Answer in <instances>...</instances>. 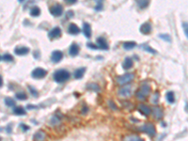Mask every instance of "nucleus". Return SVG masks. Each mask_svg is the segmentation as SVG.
I'll return each instance as SVG.
<instances>
[{
	"label": "nucleus",
	"instance_id": "nucleus-1",
	"mask_svg": "<svg viewBox=\"0 0 188 141\" xmlns=\"http://www.w3.org/2000/svg\"><path fill=\"white\" fill-rule=\"evenodd\" d=\"M150 85L148 82H143L141 86L139 87V88L136 92V97L140 101H145L147 99V97L149 96V94L150 92Z\"/></svg>",
	"mask_w": 188,
	"mask_h": 141
},
{
	"label": "nucleus",
	"instance_id": "nucleus-2",
	"mask_svg": "<svg viewBox=\"0 0 188 141\" xmlns=\"http://www.w3.org/2000/svg\"><path fill=\"white\" fill-rule=\"evenodd\" d=\"M70 76V72L67 70H64V69H60V70H57L54 72L53 74V78L55 82L57 83H63V82H66L67 80H69Z\"/></svg>",
	"mask_w": 188,
	"mask_h": 141
},
{
	"label": "nucleus",
	"instance_id": "nucleus-3",
	"mask_svg": "<svg viewBox=\"0 0 188 141\" xmlns=\"http://www.w3.org/2000/svg\"><path fill=\"white\" fill-rule=\"evenodd\" d=\"M134 79H135V74H125L123 75L118 76L116 78V81L119 85L125 86V85H128L129 83H131Z\"/></svg>",
	"mask_w": 188,
	"mask_h": 141
},
{
	"label": "nucleus",
	"instance_id": "nucleus-4",
	"mask_svg": "<svg viewBox=\"0 0 188 141\" xmlns=\"http://www.w3.org/2000/svg\"><path fill=\"white\" fill-rule=\"evenodd\" d=\"M139 131H141L145 134H149L150 137H154L155 134H156V131H155V127L154 125L152 123H145L142 126H140L138 128Z\"/></svg>",
	"mask_w": 188,
	"mask_h": 141
},
{
	"label": "nucleus",
	"instance_id": "nucleus-5",
	"mask_svg": "<svg viewBox=\"0 0 188 141\" xmlns=\"http://www.w3.org/2000/svg\"><path fill=\"white\" fill-rule=\"evenodd\" d=\"M47 74V72L46 70H44V68H40L38 67L36 69H34L31 72V75L35 79H42V78H44Z\"/></svg>",
	"mask_w": 188,
	"mask_h": 141
},
{
	"label": "nucleus",
	"instance_id": "nucleus-6",
	"mask_svg": "<svg viewBox=\"0 0 188 141\" xmlns=\"http://www.w3.org/2000/svg\"><path fill=\"white\" fill-rule=\"evenodd\" d=\"M50 13L55 17H60L63 13V7L60 4H56L50 8Z\"/></svg>",
	"mask_w": 188,
	"mask_h": 141
},
{
	"label": "nucleus",
	"instance_id": "nucleus-7",
	"mask_svg": "<svg viewBox=\"0 0 188 141\" xmlns=\"http://www.w3.org/2000/svg\"><path fill=\"white\" fill-rule=\"evenodd\" d=\"M118 93H119V95L121 96V97H128L130 96L132 94V87L130 85H125L121 87L119 91H118Z\"/></svg>",
	"mask_w": 188,
	"mask_h": 141
},
{
	"label": "nucleus",
	"instance_id": "nucleus-8",
	"mask_svg": "<svg viewBox=\"0 0 188 141\" xmlns=\"http://www.w3.org/2000/svg\"><path fill=\"white\" fill-rule=\"evenodd\" d=\"M63 59V53L60 50H56L53 51L51 54V60L54 62V63H58L60 62Z\"/></svg>",
	"mask_w": 188,
	"mask_h": 141
},
{
	"label": "nucleus",
	"instance_id": "nucleus-9",
	"mask_svg": "<svg viewBox=\"0 0 188 141\" xmlns=\"http://www.w3.org/2000/svg\"><path fill=\"white\" fill-rule=\"evenodd\" d=\"M60 36H61V29L58 27L52 28L49 31V33H48V37H49V39H51V40L57 39V38H60Z\"/></svg>",
	"mask_w": 188,
	"mask_h": 141
},
{
	"label": "nucleus",
	"instance_id": "nucleus-10",
	"mask_svg": "<svg viewBox=\"0 0 188 141\" xmlns=\"http://www.w3.org/2000/svg\"><path fill=\"white\" fill-rule=\"evenodd\" d=\"M152 24L150 22H146V23L142 24L140 25V27H139V31L144 35H149L150 32H152Z\"/></svg>",
	"mask_w": 188,
	"mask_h": 141
},
{
	"label": "nucleus",
	"instance_id": "nucleus-11",
	"mask_svg": "<svg viewBox=\"0 0 188 141\" xmlns=\"http://www.w3.org/2000/svg\"><path fill=\"white\" fill-rule=\"evenodd\" d=\"M29 53V48L25 46H17L14 49V54L17 56H25Z\"/></svg>",
	"mask_w": 188,
	"mask_h": 141
},
{
	"label": "nucleus",
	"instance_id": "nucleus-12",
	"mask_svg": "<svg viewBox=\"0 0 188 141\" xmlns=\"http://www.w3.org/2000/svg\"><path fill=\"white\" fill-rule=\"evenodd\" d=\"M97 44H98V48L102 49V50H108L109 46L108 43H107L106 40L104 37H99L97 38Z\"/></svg>",
	"mask_w": 188,
	"mask_h": 141
},
{
	"label": "nucleus",
	"instance_id": "nucleus-13",
	"mask_svg": "<svg viewBox=\"0 0 188 141\" xmlns=\"http://www.w3.org/2000/svg\"><path fill=\"white\" fill-rule=\"evenodd\" d=\"M138 111L142 115H144V116H149V115L152 113V109H150L147 104L140 103L138 104Z\"/></svg>",
	"mask_w": 188,
	"mask_h": 141
},
{
	"label": "nucleus",
	"instance_id": "nucleus-14",
	"mask_svg": "<svg viewBox=\"0 0 188 141\" xmlns=\"http://www.w3.org/2000/svg\"><path fill=\"white\" fill-rule=\"evenodd\" d=\"M152 111V114H153V117L156 119H161L164 116L163 109L160 106H154Z\"/></svg>",
	"mask_w": 188,
	"mask_h": 141
},
{
	"label": "nucleus",
	"instance_id": "nucleus-15",
	"mask_svg": "<svg viewBox=\"0 0 188 141\" xmlns=\"http://www.w3.org/2000/svg\"><path fill=\"white\" fill-rule=\"evenodd\" d=\"M79 50H80L79 45L77 43H72L71 46H70L69 54H70V56H76L78 55V53H79Z\"/></svg>",
	"mask_w": 188,
	"mask_h": 141
},
{
	"label": "nucleus",
	"instance_id": "nucleus-16",
	"mask_svg": "<svg viewBox=\"0 0 188 141\" xmlns=\"http://www.w3.org/2000/svg\"><path fill=\"white\" fill-rule=\"evenodd\" d=\"M134 66V60L132 57H125L124 60H123V63H122V68L124 70H130L131 68Z\"/></svg>",
	"mask_w": 188,
	"mask_h": 141
},
{
	"label": "nucleus",
	"instance_id": "nucleus-17",
	"mask_svg": "<svg viewBox=\"0 0 188 141\" xmlns=\"http://www.w3.org/2000/svg\"><path fill=\"white\" fill-rule=\"evenodd\" d=\"M83 33H84L86 38L90 39V37H91V27H90V25L87 22H85L83 24Z\"/></svg>",
	"mask_w": 188,
	"mask_h": 141
},
{
	"label": "nucleus",
	"instance_id": "nucleus-18",
	"mask_svg": "<svg viewBox=\"0 0 188 141\" xmlns=\"http://www.w3.org/2000/svg\"><path fill=\"white\" fill-rule=\"evenodd\" d=\"M46 138V134L44 131H38L33 135L34 141H44Z\"/></svg>",
	"mask_w": 188,
	"mask_h": 141
},
{
	"label": "nucleus",
	"instance_id": "nucleus-19",
	"mask_svg": "<svg viewBox=\"0 0 188 141\" xmlns=\"http://www.w3.org/2000/svg\"><path fill=\"white\" fill-rule=\"evenodd\" d=\"M86 72V68L82 67V68H79V69H76L73 72V76L75 79H82L84 74Z\"/></svg>",
	"mask_w": 188,
	"mask_h": 141
},
{
	"label": "nucleus",
	"instance_id": "nucleus-20",
	"mask_svg": "<svg viewBox=\"0 0 188 141\" xmlns=\"http://www.w3.org/2000/svg\"><path fill=\"white\" fill-rule=\"evenodd\" d=\"M80 28L77 27L75 24H70V25L68 27V32L72 35H77L80 33Z\"/></svg>",
	"mask_w": 188,
	"mask_h": 141
},
{
	"label": "nucleus",
	"instance_id": "nucleus-21",
	"mask_svg": "<svg viewBox=\"0 0 188 141\" xmlns=\"http://www.w3.org/2000/svg\"><path fill=\"white\" fill-rule=\"evenodd\" d=\"M86 88L90 91H95V92H100L101 87L98 84L96 83H89V84L86 86Z\"/></svg>",
	"mask_w": 188,
	"mask_h": 141
},
{
	"label": "nucleus",
	"instance_id": "nucleus-22",
	"mask_svg": "<svg viewBox=\"0 0 188 141\" xmlns=\"http://www.w3.org/2000/svg\"><path fill=\"white\" fill-rule=\"evenodd\" d=\"M13 113L17 116H24L25 115V109L23 106H15L13 109Z\"/></svg>",
	"mask_w": 188,
	"mask_h": 141
},
{
	"label": "nucleus",
	"instance_id": "nucleus-23",
	"mask_svg": "<svg viewBox=\"0 0 188 141\" xmlns=\"http://www.w3.org/2000/svg\"><path fill=\"white\" fill-rule=\"evenodd\" d=\"M123 141H144V139L137 137L136 134H130V135H126L124 139H123Z\"/></svg>",
	"mask_w": 188,
	"mask_h": 141
},
{
	"label": "nucleus",
	"instance_id": "nucleus-24",
	"mask_svg": "<svg viewBox=\"0 0 188 141\" xmlns=\"http://www.w3.org/2000/svg\"><path fill=\"white\" fill-rule=\"evenodd\" d=\"M136 46V43H135V41H125V43H123V48L125 50H132L135 48Z\"/></svg>",
	"mask_w": 188,
	"mask_h": 141
},
{
	"label": "nucleus",
	"instance_id": "nucleus-25",
	"mask_svg": "<svg viewBox=\"0 0 188 141\" xmlns=\"http://www.w3.org/2000/svg\"><path fill=\"white\" fill-rule=\"evenodd\" d=\"M40 14H41V9H40L39 7L34 6V7L31 8V9H30V15H31V16L38 17V16H40Z\"/></svg>",
	"mask_w": 188,
	"mask_h": 141
},
{
	"label": "nucleus",
	"instance_id": "nucleus-26",
	"mask_svg": "<svg viewBox=\"0 0 188 141\" xmlns=\"http://www.w3.org/2000/svg\"><path fill=\"white\" fill-rule=\"evenodd\" d=\"M166 101H168V103H175V95L173 91H168L165 95Z\"/></svg>",
	"mask_w": 188,
	"mask_h": 141
},
{
	"label": "nucleus",
	"instance_id": "nucleus-27",
	"mask_svg": "<svg viewBox=\"0 0 188 141\" xmlns=\"http://www.w3.org/2000/svg\"><path fill=\"white\" fill-rule=\"evenodd\" d=\"M141 48L144 50V51H146V52H149V53H150V54H153V55H155L157 53L156 51H155L154 49H152V47H150V45H148V44H142L141 46Z\"/></svg>",
	"mask_w": 188,
	"mask_h": 141
},
{
	"label": "nucleus",
	"instance_id": "nucleus-28",
	"mask_svg": "<svg viewBox=\"0 0 188 141\" xmlns=\"http://www.w3.org/2000/svg\"><path fill=\"white\" fill-rule=\"evenodd\" d=\"M15 97H16V99H18V100H21V101H25L28 99V95H26V93L24 91H20L18 93H16Z\"/></svg>",
	"mask_w": 188,
	"mask_h": 141
},
{
	"label": "nucleus",
	"instance_id": "nucleus-29",
	"mask_svg": "<svg viewBox=\"0 0 188 141\" xmlns=\"http://www.w3.org/2000/svg\"><path fill=\"white\" fill-rule=\"evenodd\" d=\"M5 103H6V106H9V107H14L15 104H16V102L13 100L12 98L7 97L6 99H5Z\"/></svg>",
	"mask_w": 188,
	"mask_h": 141
},
{
	"label": "nucleus",
	"instance_id": "nucleus-30",
	"mask_svg": "<svg viewBox=\"0 0 188 141\" xmlns=\"http://www.w3.org/2000/svg\"><path fill=\"white\" fill-rule=\"evenodd\" d=\"M149 4H150V2L149 1H146V0H141V1H137L138 7L140 8L141 9H146L149 6Z\"/></svg>",
	"mask_w": 188,
	"mask_h": 141
},
{
	"label": "nucleus",
	"instance_id": "nucleus-31",
	"mask_svg": "<svg viewBox=\"0 0 188 141\" xmlns=\"http://www.w3.org/2000/svg\"><path fill=\"white\" fill-rule=\"evenodd\" d=\"M50 123L52 125H57V124H60V117H58L57 115H55L52 119H51V121H50Z\"/></svg>",
	"mask_w": 188,
	"mask_h": 141
},
{
	"label": "nucleus",
	"instance_id": "nucleus-32",
	"mask_svg": "<svg viewBox=\"0 0 188 141\" xmlns=\"http://www.w3.org/2000/svg\"><path fill=\"white\" fill-rule=\"evenodd\" d=\"M1 59L5 62H12V61H13V56L10 54H4Z\"/></svg>",
	"mask_w": 188,
	"mask_h": 141
},
{
	"label": "nucleus",
	"instance_id": "nucleus-33",
	"mask_svg": "<svg viewBox=\"0 0 188 141\" xmlns=\"http://www.w3.org/2000/svg\"><path fill=\"white\" fill-rule=\"evenodd\" d=\"M159 98H160V94H159L158 91H156L153 94V96L152 97V103H154V104H157L158 102H159Z\"/></svg>",
	"mask_w": 188,
	"mask_h": 141
},
{
	"label": "nucleus",
	"instance_id": "nucleus-34",
	"mask_svg": "<svg viewBox=\"0 0 188 141\" xmlns=\"http://www.w3.org/2000/svg\"><path fill=\"white\" fill-rule=\"evenodd\" d=\"M159 37L162 40H165V41H168V43H170V41H171V37L168 34H160Z\"/></svg>",
	"mask_w": 188,
	"mask_h": 141
},
{
	"label": "nucleus",
	"instance_id": "nucleus-35",
	"mask_svg": "<svg viewBox=\"0 0 188 141\" xmlns=\"http://www.w3.org/2000/svg\"><path fill=\"white\" fill-rule=\"evenodd\" d=\"M28 88H29L30 93L32 94V95L35 96V97H38V95H39V94H38V92H37V90H36V88H34L33 87H31V86H28Z\"/></svg>",
	"mask_w": 188,
	"mask_h": 141
},
{
	"label": "nucleus",
	"instance_id": "nucleus-36",
	"mask_svg": "<svg viewBox=\"0 0 188 141\" xmlns=\"http://www.w3.org/2000/svg\"><path fill=\"white\" fill-rule=\"evenodd\" d=\"M96 3H97V5H96V7H95V9H96V10H101V9H103V6H104V5H103V2H102V1H99V0H98V1H96Z\"/></svg>",
	"mask_w": 188,
	"mask_h": 141
},
{
	"label": "nucleus",
	"instance_id": "nucleus-37",
	"mask_svg": "<svg viewBox=\"0 0 188 141\" xmlns=\"http://www.w3.org/2000/svg\"><path fill=\"white\" fill-rule=\"evenodd\" d=\"M108 106H110V108H112L113 110H117L118 109V107H117V106H116V103L113 102L112 100H109L108 101Z\"/></svg>",
	"mask_w": 188,
	"mask_h": 141
},
{
	"label": "nucleus",
	"instance_id": "nucleus-38",
	"mask_svg": "<svg viewBox=\"0 0 188 141\" xmlns=\"http://www.w3.org/2000/svg\"><path fill=\"white\" fill-rule=\"evenodd\" d=\"M20 127L23 129L24 132H26V131H28V130H29V126H28V125H25L24 123H21L20 124Z\"/></svg>",
	"mask_w": 188,
	"mask_h": 141
},
{
	"label": "nucleus",
	"instance_id": "nucleus-39",
	"mask_svg": "<svg viewBox=\"0 0 188 141\" xmlns=\"http://www.w3.org/2000/svg\"><path fill=\"white\" fill-rule=\"evenodd\" d=\"M87 45H88V47H89V48H90V49H94V50L98 49L97 45H95V44H94V43H89Z\"/></svg>",
	"mask_w": 188,
	"mask_h": 141
},
{
	"label": "nucleus",
	"instance_id": "nucleus-40",
	"mask_svg": "<svg viewBox=\"0 0 188 141\" xmlns=\"http://www.w3.org/2000/svg\"><path fill=\"white\" fill-rule=\"evenodd\" d=\"M182 27H184V34H185V37H188V29H187V23H184V24H182Z\"/></svg>",
	"mask_w": 188,
	"mask_h": 141
},
{
	"label": "nucleus",
	"instance_id": "nucleus-41",
	"mask_svg": "<svg viewBox=\"0 0 188 141\" xmlns=\"http://www.w3.org/2000/svg\"><path fill=\"white\" fill-rule=\"evenodd\" d=\"M73 15H74V12H73V10H69V12L66 13L67 18H72V17H73Z\"/></svg>",
	"mask_w": 188,
	"mask_h": 141
},
{
	"label": "nucleus",
	"instance_id": "nucleus-42",
	"mask_svg": "<svg viewBox=\"0 0 188 141\" xmlns=\"http://www.w3.org/2000/svg\"><path fill=\"white\" fill-rule=\"evenodd\" d=\"M66 3L67 4H74V3H76V0H67Z\"/></svg>",
	"mask_w": 188,
	"mask_h": 141
},
{
	"label": "nucleus",
	"instance_id": "nucleus-43",
	"mask_svg": "<svg viewBox=\"0 0 188 141\" xmlns=\"http://www.w3.org/2000/svg\"><path fill=\"white\" fill-rule=\"evenodd\" d=\"M87 112H88V107L85 106L83 107V110H82V113H83V114H86V113H87Z\"/></svg>",
	"mask_w": 188,
	"mask_h": 141
},
{
	"label": "nucleus",
	"instance_id": "nucleus-44",
	"mask_svg": "<svg viewBox=\"0 0 188 141\" xmlns=\"http://www.w3.org/2000/svg\"><path fill=\"white\" fill-rule=\"evenodd\" d=\"M3 86V78H2V76L0 75V87H1Z\"/></svg>",
	"mask_w": 188,
	"mask_h": 141
},
{
	"label": "nucleus",
	"instance_id": "nucleus-45",
	"mask_svg": "<svg viewBox=\"0 0 188 141\" xmlns=\"http://www.w3.org/2000/svg\"><path fill=\"white\" fill-rule=\"evenodd\" d=\"M2 129H3V128H0V132H1V131H2Z\"/></svg>",
	"mask_w": 188,
	"mask_h": 141
},
{
	"label": "nucleus",
	"instance_id": "nucleus-46",
	"mask_svg": "<svg viewBox=\"0 0 188 141\" xmlns=\"http://www.w3.org/2000/svg\"><path fill=\"white\" fill-rule=\"evenodd\" d=\"M0 141H2V138L1 137H0Z\"/></svg>",
	"mask_w": 188,
	"mask_h": 141
},
{
	"label": "nucleus",
	"instance_id": "nucleus-47",
	"mask_svg": "<svg viewBox=\"0 0 188 141\" xmlns=\"http://www.w3.org/2000/svg\"><path fill=\"white\" fill-rule=\"evenodd\" d=\"M0 59H1V56H0Z\"/></svg>",
	"mask_w": 188,
	"mask_h": 141
}]
</instances>
